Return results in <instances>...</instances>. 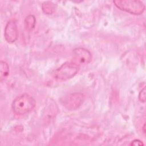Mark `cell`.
I'll list each match as a JSON object with an SVG mask.
<instances>
[{"label":"cell","mask_w":146,"mask_h":146,"mask_svg":"<svg viewBox=\"0 0 146 146\" xmlns=\"http://www.w3.org/2000/svg\"><path fill=\"white\" fill-rule=\"evenodd\" d=\"M35 104L36 102L31 96L24 94L14 99L12 103V109L15 114L22 115L31 111Z\"/></svg>","instance_id":"obj_1"},{"label":"cell","mask_w":146,"mask_h":146,"mask_svg":"<svg viewBox=\"0 0 146 146\" xmlns=\"http://www.w3.org/2000/svg\"><path fill=\"white\" fill-rule=\"evenodd\" d=\"M113 2L119 9L133 15H140L145 9L144 3L140 1L115 0Z\"/></svg>","instance_id":"obj_2"},{"label":"cell","mask_w":146,"mask_h":146,"mask_svg":"<svg viewBox=\"0 0 146 146\" xmlns=\"http://www.w3.org/2000/svg\"><path fill=\"white\" fill-rule=\"evenodd\" d=\"M79 66L73 62L63 63L55 72V78L67 80L73 78L79 71Z\"/></svg>","instance_id":"obj_3"},{"label":"cell","mask_w":146,"mask_h":146,"mask_svg":"<svg viewBox=\"0 0 146 146\" xmlns=\"http://www.w3.org/2000/svg\"><path fill=\"white\" fill-rule=\"evenodd\" d=\"M84 98V95L80 92L70 94L64 98L63 104L69 110H75L83 103Z\"/></svg>","instance_id":"obj_4"},{"label":"cell","mask_w":146,"mask_h":146,"mask_svg":"<svg viewBox=\"0 0 146 146\" xmlns=\"http://www.w3.org/2000/svg\"><path fill=\"white\" fill-rule=\"evenodd\" d=\"M73 62L78 66L89 63L92 59L91 52L87 49L78 47L73 50Z\"/></svg>","instance_id":"obj_5"},{"label":"cell","mask_w":146,"mask_h":146,"mask_svg":"<svg viewBox=\"0 0 146 146\" xmlns=\"http://www.w3.org/2000/svg\"><path fill=\"white\" fill-rule=\"evenodd\" d=\"M5 38L8 43H13L16 41L18 36L17 26L15 21H9L5 29Z\"/></svg>","instance_id":"obj_6"},{"label":"cell","mask_w":146,"mask_h":146,"mask_svg":"<svg viewBox=\"0 0 146 146\" xmlns=\"http://www.w3.org/2000/svg\"><path fill=\"white\" fill-rule=\"evenodd\" d=\"M9 72V67L7 63L1 60L0 63V79L2 81L8 75Z\"/></svg>","instance_id":"obj_7"},{"label":"cell","mask_w":146,"mask_h":146,"mask_svg":"<svg viewBox=\"0 0 146 146\" xmlns=\"http://www.w3.org/2000/svg\"><path fill=\"white\" fill-rule=\"evenodd\" d=\"M36 19L33 15H28L25 20V25L26 29L29 31L33 30L35 25Z\"/></svg>","instance_id":"obj_8"},{"label":"cell","mask_w":146,"mask_h":146,"mask_svg":"<svg viewBox=\"0 0 146 146\" xmlns=\"http://www.w3.org/2000/svg\"><path fill=\"white\" fill-rule=\"evenodd\" d=\"M43 11L46 14H52L55 9V5L51 2H44L42 6Z\"/></svg>","instance_id":"obj_9"},{"label":"cell","mask_w":146,"mask_h":146,"mask_svg":"<svg viewBox=\"0 0 146 146\" xmlns=\"http://www.w3.org/2000/svg\"><path fill=\"white\" fill-rule=\"evenodd\" d=\"M139 99L141 102L144 103L146 100V96H145V88H143L140 92L139 94Z\"/></svg>","instance_id":"obj_10"},{"label":"cell","mask_w":146,"mask_h":146,"mask_svg":"<svg viewBox=\"0 0 146 146\" xmlns=\"http://www.w3.org/2000/svg\"><path fill=\"white\" fill-rule=\"evenodd\" d=\"M131 145H137V146H141L143 145V143L141 141L138 140V139H135L134 140H133L131 144Z\"/></svg>","instance_id":"obj_11"},{"label":"cell","mask_w":146,"mask_h":146,"mask_svg":"<svg viewBox=\"0 0 146 146\" xmlns=\"http://www.w3.org/2000/svg\"><path fill=\"white\" fill-rule=\"evenodd\" d=\"M145 124H144V125H143V133H145Z\"/></svg>","instance_id":"obj_12"}]
</instances>
